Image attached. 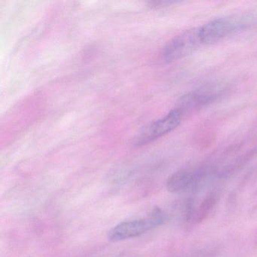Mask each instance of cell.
<instances>
[{
    "label": "cell",
    "mask_w": 257,
    "mask_h": 257,
    "mask_svg": "<svg viewBox=\"0 0 257 257\" xmlns=\"http://www.w3.org/2000/svg\"><path fill=\"white\" fill-rule=\"evenodd\" d=\"M255 22L251 15H238L220 18L200 28L202 45H212L222 41L226 37L244 31Z\"/></svg>",
    "instance_id": "cell-1"
},
{
    "label": "cell",
    "mask_w": 257,
    "mask_h": 257,
    "mask_svg": "<svg viewBox=\"0 0 257 257\" xmlns=\"http://www.w3.org/2000/svg\"><path fill=\"white\" fill-rule=\"evenodd\" d=\"M165 219L166 216L164 212L156 207L147 217L126 221L114 226L108 232V240L112 242H119L138 237L153 228L162 225L165 222Z\"/></svg>",
    "instance_id": "cell-2"
},
{
    "label": "cell",
    "mask_w": 257,
    "mask_h": 257,
    "mask_svg": "<svg viewBox=\"0 0 257 257\" xmlns=\"http://www.w3.org/2000/svg\"><path fill=\"white\" fill-rule=\"evenodd\" d=\"M201 46L200 28L187 30L165 45L162 50V59L166 63L179 61L189 56Z\"/></svg>",
    "instance_id": "cell-3"
},
{
    "label": "cell",
    "mask_w": 257,
    "mask_h": 257,
    "mask_svg": "<svg viewBox=\"0 0 257 257\" xmlns=\"http://www.w3.org/2000/svg\"><path fill=\"white\" fill-rule=\"evenodd\" d=\"M182 117L183 115L178 109H172L165 116L147 126L137 137L135 144L137 146L145 145L165 136L180 125Z\"/></svg>",
    "instance_id": "cell-4"
},
{
    "label": "cell",
    "mask_w": 257,
    "mask_h": 257,
    "mask_svg": "<svg viewBox=\"0 0 257 257\" xmlns=\"http://www.w3.org/2000/svg\"><path fill=\"white\" fill-rule=\"evenodd\" d=\"M220 92L216 89H206L188 93L180 97L177 107L182 115L185 112L201 109L219 98Z\"/></svg>",
    "instance_id": "cell-5"
},
{
    "label": "cell",
    "mask_w": 257,
    "mask_h": 257,
    "mask_svg": "<svg viewBox=\"0 0 257 257\" xmlns=\"http://www.w3.org/2000/svg\"><path fill=\"white\" fill-rule=\"evenodd\" d=\"M199 176V172L192 170L183 169L174 173L168 179L167 186L170 192H177L183 191L193 184Z\"/></svg>",
    "instance_id": "cell-6"
}]
</instances>
